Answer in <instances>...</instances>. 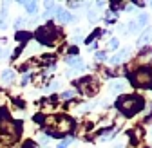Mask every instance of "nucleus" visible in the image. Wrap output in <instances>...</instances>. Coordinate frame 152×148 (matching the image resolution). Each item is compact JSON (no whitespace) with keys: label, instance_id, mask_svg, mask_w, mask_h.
I'll use <instances>...</instances> for the list:
<instances>
[{"label":"nucleus","instance_id":"f257e3e1","mask_svg":"<svg viewBox=\"0 0 152 148\" xmlns=\"http://www.w3.org/2000/svg\"><path fill=\"white\" fill-rule=\"evenodd\" d=\"M116 107L120 108V112L125 116H134L138 110L143 108V99L140 96H121L116 101Z\"/></svg>","mask_w":152,"mask_h":148},{"label":"nucleus","instance_id":"f03ea898","mask_svg":"<svg viewBox=\"0 0 152 148\" xmlns=\"http://www.w3.org/2000/svg\"><path fill=\"white\" fill-rule=\"evenodd\" d=\"M34 36H36V40H40L42 44L53 45V44H54V38H56V27H54L51 22L45 24V25H40V27L36 29Z\"/></svg>","mask_w":152,"mask_h":148},{"label":"nucleus","instance_id":"7ed1b4c3","mask_svg":"<svg viewBox=\"0 0 152 148\" xmlns=\"http://www.w3.org/2000/svg\"><path fill=\"white\" fill-rule=\"evenodd\" d=\"M130 81L136 87H148L152 83V72L150 69H138L136 72L130 74Z\"/></svg>","mask_w":152,"mask_h":148},{"label":"nucleus","instance_id":"20e7f679","mask_svg":"<svg viewBox=\"0 0 152 148\" xmlns=\"http://www.w3.org/2000/svg\"><path fill=\"white\" fill-rule=\"evenodd\" d=\"M9 25V11H7V2H4L0 9V29H6Z\"/></svg>","mask_w":152,"mask_h":148},{"label":"nucleus","instance_id":"39448f33","mask_svg":"<svg viewBox=\"0 0 152 148\" xmlns=\"http://www.w3.org/2000/svg\"><path fill=\"white\" fill-rule=\"evenodd\" d=\"M72 128V121L69 119V118H60V121H58V134H65V132H69Z\"/></svg>","mask_w":152,"mask_h":148},{"label":"nucleus","instance_id":"423d86ee","mask_svg":"<svg viewBox=\"0 0 152 148\" xmlns=\"http://www.w3.org/2000/svg\"><path fill=\"white\" fill-rule=\"evenodd\" d=\"M56 16H58V20H60L62 24L72 22V15H71L69 11H65V9H56Z\"/></svg>","mask_w":152,"mask_h":148},{"label":"nucleus","instance_id":"0eeeda50","mask_svg":"<svg viewBox=\"0 0 152 148\" xmlns=\"http://www.w3.org/2000/svg\"><path fill=\"white\" fill-rule=\"evenodd\" d=\"M129 52H130L129 49H123V51H120V52L116 54V56H112V60H110V62H112V63H121L123 60H127V58H129Z\"/></svg>","mask_w":152,"mask_h":148},{"label":"nucleus","instance_id":"6e6552de","mask_svg":"<svg viewBox=\"0 0 152 148\" xmlns=\"http://www.w3.org/2000/svg\"><path fill=\"white\" fill-rule=\"evenodd\" d=\"M20 4L26 7V11L29 15H36V11H38V4L36 2H20Z\"/></svg>","mask_w":152,"mask_h":148},{"label":"nucleus","instance_id":"1a4fd4ad","mask_svg":"<svg viewBox=\"0 0 152 148\" xmlns=\"http://www.w3.org/2000/svg\"><path fill=\"white\" fill-rule=\"evenodd\" d=\"M89 81H91V80H89V78H85V80H80V81H76V85H78V87L82 89V87H85V85H87ZM96 90H98V85H96V87H92V89H91V94H92V92H96ZM83 92H85V94H89V89H85Z\"/></svg>","mask_w":152,"mask_h":148},{"label":"nucleus","instance_id":"9d476101","mask_svg":"<svg viewBox=\"0 0 152 148\" xmlns=\"http://www.w3.org/2000/svg\"><path fill=\"white\" fill-rule=\"evenodd\" d=\"M150 36H152V29H147L141 36H140V40H138V45H145L148 40H150Z\"/></svg>","mask_w":152,"mask_h":148},{"label":"nucleus","instance_id":"9b49d317","mask_svg":"<svg viewBox=\"0 0 152 148\" xmlns=\"http://www.w3.org/2000/svg\"><path fill=\"white\" fill-rule=\"evenodd\" d=\"M13 80H15V72L9 70V69H6V70L2 72V81H4V83H9V81H13Z\"/></svg>","mask_w":152,"mask_h":148},{"label":"nucleus","instance_id":"f8f14e48","mask_svg":"<svg viewBox=\"0 0 152 148\" xmlns=\"http://www.w3.org/2000/svg\"><path fill=\"white\" fill-rule=\"evenodd\" d=\"M136 24H138V27L141 29V27H145L147 24H148V16L145 15V13H141L140 16H138V20H136Z\"/></svg>","mask_w":152,"mask_h":148},{"label":"nucleus","instance_id":"ddd939ff","mask_svg":"<svg viewBox=\"0 0 152 148\" xmlns=\"http://www.w3.org/2000/svg\"><path fill=\"white\" fill-rule=\"evenodd\" d=\"M123 87H125V85H123L121 81H114V83L110 85V90H112V92H121Z\"/></svg>","mask_w":152,"mask_h":148},{"label":"nucleus","instance_id":"4468645a","mask_svg":"<svg viewBox=\"0 0 152 148\" xmlns=\"http://www.w3.org/2000/svg\"><path fill=\"white\" fill-rule=\"evenodd\" d=\"M29 38H31L29 33H16V40H18V42H27Z\"/></svg>","mask_w":152,"mask_h":148},{"label":"nucleus","instance_id":"2eb2a0df","mask_svg":"<svg viewBox=\"0 0 152 148\" xmlns=\"http://www.w3.org/2000/svg\"><path fill=\"white\" fill-rule=\"evenodd\" d=\"M87 16H89V20H91V22H96V20H98V18H100V13H98L96 9H91Z\"/></svg>","mask_w":152,"mask_h":148},{"label":"nucleus","instance_id":"dca6fc26","mask_svg":"<svg viewBox=\"0 0 152 148\" xmlns=\"http://www.w3.org/2000/svg\"><path fill=\"white\" fill-rule=\"evenodd\" d=\"M60 98H62V99H65V101L72 99V98H74V90H65V92H64V94H62Z\"/></svg>","mask_w":152,"mask_h":148},{"label":"nucleus","instance_id":"f3484780","mask_svg":"<svg viewBox=\"0 0 152 148\" xmlns=\"http://www.w3.org/2000/svg\"><path fill=\"white\" fill-rule=\"evenodd\" d=\"M140 27H138V24H136V20H132V22H129V31L130 33H136Z\"/></svg>","mask_w":152,"mask_h":148},{"label":"nucleus","instance_id":"a211bd4d","mask_svg":"<svg viewBox=\"0 0 152 148\" xmlns=\"http://www.w3.org/2000/svg\"><path fill=\"white\" fill-rule=\"evenodd\" d=\"M24 24H26V20H24V18L20 16V18H16V22H15V27H16V29H22V27H24Z\"/></svg>","mask_w":152,"mask_h":148},{"label":"nucleus","instance_id":"6ab92c4d","mask_svg":"<svg viewBox=\"0 0 152 148\" xmlns=\"http://www.w3.org/2000/svg\"><path fill=\"white\" fill-rule=\"evenodd\" d=\"M71 143H72V139H71V137H67V139H64V141H62V143L58 144V148H67V146H69Z\"/></svg>","mask_w":152,"mask_h":148},{"label":"nucleus","instance_id":"aec40b11","mask_svg":"<svg viewBox=\"0 0 152 148\" xmlns=\"http://www.w3.org/2000/svg\"><path fill=\"white\" fill-rule=\"evenodd\" d=\"M96 60H98V62L107 60V54H105V52H102V51H100V52H96Z\"/></svg>","mask_w":152,"mask_h":148},{"label":"nucleus","instance_id":"412c9836","mask_svg":"<svg viewBox=\"0 0 152 148\" xmlns=\"http://www.w3.org/2000/svg\"><path fill=\"white\" fill-rule=\"evenodd\" d=\"M118 47V40L116 38H112L110 42H109V49H116Z\"/></svg>","mask_w":152,"mask_h":148},{"label":"nucleus","instance_id":"4be33fe9","mask_svg":"<svg viewBox=\"0 0 152 148\" xmlns=\"http://www.w3.org/2000/svg\"><path fill=\"white\" fill-rule=\"evenodd\" d=\"M22 148H36V144H34V141H26Z\"/></svg>","mask_w":152,"mask_h":148},{"label":"nucleus","instance_id":"5701e85b","mask_svg":"<svg viewBox=\"0 0 152 148\" xmlns=\"http://www.w3.org/2000/svg\"><path fill=\"white\" fill-rule=\"evenodd\" d=\"M40 143H42V144H47V143H49V137L42 136V137H40Z\"/></svg>","mask_w":152,"mask_h":148},{"label":"nucleus","instance_id":"b1692460","mask_svg":"<svg viewBox=\"0 0 152 148\" xmlns=\"http://www.w3.org/2000/svg\"><path fill=\"white\" fill-rule=\"evenodd\" d=\"M27 81H29V74H26V76L22 78V85H27Z\"/></svg>","mask_w":152,"mask_h":148},{"label":"nucleus","instance_id":"393cba45","mask_svg":"<svg viewBox=\"0 0 152 148\" xmlns=\"http://www.w3.org/2000/svg\"><path fill=\"white\" fill-rule=\"evenodd\" d=\"M67 6H69V7H78V6H80V2H69Z\"/></svg>","mask_w":152,"mask_h":148},{"label":"nucleus","instance_id":"a878e982","mask_svg":"<svg viewBox=\"0 0 152 148\" xmlns=\"http://www.w3.org/2000/svg\"><path fill=\"white\" fill-rule=\"evenodd\" d=\"M2 54H4V51H2V49H0V58H2Z\"/></svg>","mask_w":152,"mask_h":148},{"label":"nucleus","instance_id":"bb28decb","mask_svg":"<svg viewBox=\"0 0 152 148\" xmlns=\"http://www.w3.org/2000/svg\"><path fill=\"white\" fill-rule=\"evenodd\" d=\"M150 6H152V4H150Z\"/></svg>","mask_w":152,"mask_h":148}]
</instances>
